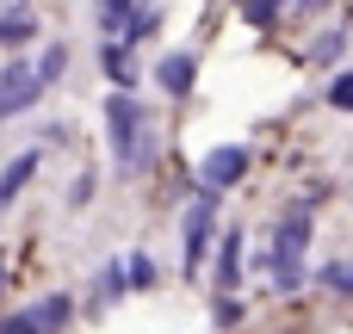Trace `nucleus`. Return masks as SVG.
Instances as JSON below:
<instances>
[{
	"label": "nucleus",
	"mask_w": 353,
	"mask_h": 334,
	"mask_svg": "<svg viewBox=\"0 0 353 334\" xmlns=\"http://www.w3.org/2000/svg\"><path fill=\"white\" fill-rule=\"evenodd\" d=\"M37 99H43V74H37V68H25V62H6V68H0V118L31 112Z\"/></svg>",
	"instance_id": "obj_3"
},
{
	"label": "nucleus",
	"mask_w": 353,
	"mask_h": 334,
	"mask_svg": "<svg viewBox=\"0 0 353 334\" xmlns=\"http://www.w3.org/2000/svg\"><path fill=\"white\" fill-rule=\"evenodd\" d=\"M155 25H161V12H137V19H130V37H149Z\"/></svg>",
	"instance_id": "obj_20"
},
{
	"label": "nucleus",
	"mask_w": 353,
	"mask_h": 334,
	"mask_svg": "<svg viewBox=\"0 0 353 334\" xmlns=\"http://www.w3.org/2000/svg\"><path fill=\"white\" fill-rule=\"evenodd\" d=\"M130 6H137V0H99V25H105V31H124V25H130Z\"/></svg>",
	"instance_id": "obj_13"
},
{
	"label": "nucleus",
	"mask_w": 353,
	"mask_h": 334,
	"mask_svg": "<svg viewBox=\"0 0 353 334\" xmlns=\"http://www.w3.org/2000/svg\"><path fill=\"white\" fill-rule=\"evenodd\" d=\"M211 229H217V198L205 192L192 211H186V279L199 273V260H205V242H211Z\"/></svg>",
	"instance_id": "obj_5"
},
{
	"label": "nucleus",
	"mask_w": 353,
	"mask_h": 334,
	"mask_svg": "<svg viewBox=\"0 0 353 334\" xmlns=\"http://www.w3.org/2000/svg\"><path fill=\"white\" fill-rule=\"evenodd\" d=\"M304 242H310V217H304V205H292L279 217V236H273V254H267V273L279 279V291H298L304 285V267H298Z\"/></svg>",
	"instance_id": "obj_1"
},
{
	"label": "nucleus",
	"mask_w": 353,
	"mask_h": 334,
	"mask_svg": "<svg viewBox=\"0 0 353 334\" xmlns=\"http://www.w3.org/2000/svg\"><path fill=\"white\" fill-rule=\"evenodd\" d=\"M242 279V236H223V254H217V291H236Z\"/></svg>",
	"instance_id": "obj_8"
},
{
	"label": "nucleus",
	"mask_w": 353,
	"mask_h": 334,
	"mask_svg": "<svg viewBox=\"0 0 353 334\" xmlns=\"http://www.w3.org/2000/svg\"><path fill=\"white\" fill-rule=\"evenodd\" d=\"M99 62H105V74H112L118 87H130V50H124V43H99Z\"/></svg>",
	"instance_id": "obj_10"
},
{
	"label": "nucleus",
	"mask_w": 353,
	"mask_h": 334,
	"mask_svg": "<svg viewBox=\"0 0 353 334\" xmlns=\"http://www.w3.org/2000/svg\"><path fill=\"white\" fill-rule=\"evenodd\" d=\"M273 12H279V0H242V19L248 25H273Z\"/></svg>",
	"instance_id": "obj_15"
},
{
	"label": "nucleus",
	"mask_w": 353,
	"mask_h": 334,
	"mask_svg": "<svg viewBox=\"0 0 353 334\" xmlns=\"http://www.w3.org/2000/svg\"><path fill=\"white\" fill-rule=\"evenodd\" d=\"M62 68H68V50H62V43H50V50L37 56V74H43V87H50V81H62Z\"/></svg>",
	"instance_id": "obj_12"
},
{
	"label": "nucleus",
	"mask_w": 353,
	"mask_h": 334,
	"mask_svg": "<svg viewBox=\"0 0 353 334\" xmlns=\"http://www.w3.org/2000/svg\"><path fill=\"white\" fill-rule=\"evenodd\" d=\"M105 124H112L118 167H143V105L130 93H105Z\"/></svg>",
	"instance_id": "obj_2"
},
{
	"label": "nucleus",
	"mask_w": 353,
	"mask_h": 334,
	"mask_svg": "<svg viewBox=\"0 0 353 334\" xmlns=\"http://www.w3.org/2000/svg\"><path fill=\"white\" fill-rule=\"evenodd\" d=\"M155 87L174 93V99H186L192 93V56H161L155 62Z\"/></svg>",
	"instance_id": "obj_7"
},
{
	"label": "nucleus",
	"mask_w": 353,
	"mask_h": 334,
	"mask_svg": "<svg viewBox=\"0 0 353 334\" xmlns=\"http://www.w3.org/2000/svg\"><path fill=\"white\" fill-rule=\"evenodd\" d=\"M323 285H335V291H353V260H335V267H323Z\"/></svg>",
	"instance_id": "obj_16"
},
{
	"label": "nucleus",
	"mask_w": 353,
	"mask_h": 334,
	"mask_svg": "<svg viewBox=\"0 0 353 334\" xmlns=\"http://www.w3.org/2000/svg\"><path fill=\"white\" fill-rule=\"evenodd\" d=\"M124 279H130V267H105V279H99L105 298H124Z\"/></svg>",
	"instance_id": "obj_19"
},
{
	"label": "nucleus",
	"mask_w": 353,
	"mask_h": 334,
	"mask_svg": "<svg viewBox=\"0 0 353 334\" xmlns=\"http://www.w3.org/2000/svg\"><path fill=\"white\" fill-rule=\"evenodd\" d=\"M19 37H31V12H12V19H0V43H19Z\"/></svg>",
	"instance_id": "obj_14"
},
{
	"label": "nucleus",
	"mask_w": 353,
	"mask_h": 334,
	"mask_svg": "<svg viewBox=\"0 0 353 334\" xmlns=\"http://www.w3.org/2000/svg\"><path fill=\"white\" fill-rule=\"evenodd\" d=\"M341 43H347V31H341V25H335V31H323V37L310 43V62H335V56H341Z\"/></svg>",
	"instance_id": "obj_11"
},
{
	"label": "nucleus",
	"mask_w": 353,
	"mask_h": 334,
	"mask_svg": "<svg viewBox=\"0 0 353 334\" xmlns=\"http://www.w3.org/2000/svg\"><path fill=\"white\" fill-rule=\"evenodd\" d=\"M329 105H335V112H353V74H335V87H329Z\"/></svg>",
	"instance_id": "obj_17"
},
{
	"label": "nucleus",
	"mask_w": 353,
	"mask_h": 334,
	"mask_svg": "<svg viewBox=\"0 0 353 334\" xmlns=\"http://www.w3.org/2000/svg\"><path fill=\"white\" fill-rule=\"evenodd\" d=\"M31 174H37V149H25V155H19V161L0 174V205H12V198H19V186H25Z\"/></svg>",
	"instance_id": "obj_9"
},
{
	"label": "nucleus",
	"mask_w": 353,
	"mask_h": 334,
	"mask_svg": "<svg viewBox=\"0 0 353 334\" xmlns=\"http://www.w3.org/2000/svg\"><path fill=\"white\" fill-rule=\"evenodd\" d=\"M242 174H248V149H242V143L205 155V192H223V186H236Z\"/></svg>",
	"instance_id": "obj_6"
},
{
	"label": "nucleus",
	"mask_w": 353,
	"mask_h": 334,
	"mask_svg": "<svg viewBox=\"0 0 353 334\" xmlns=\"http://www.w3.org/2000/svg\"><path fill=\"white\" fill-rule=\"evenodd\" d=\"M68 298L56 291V298H43V304H31V310H12L6 322H0V334H62V322H68Z\"/></svg>",
	"instance_id": "obj_4"
},
{
	"label": "nucleus",
	"mask_w": 353,
	"mask_h": 334,
	"mask_svg": "<svg viewBox=\"0 0 353 334\" xmlns=\"http://www.w3.org/2000/svg\"><path fill=\"white\" fill-rule=\"evenodd\" d=\"M130 285H137V291H143V285H155V260H143V254H137V260H130Z\"/></svg>",
	"instance_id": "obj_18"
}]
</instances>
